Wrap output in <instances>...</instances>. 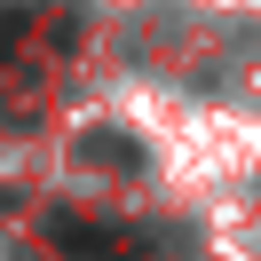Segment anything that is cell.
<instances>
[{
    "label": "cell",
    "instance_id": "6da1fadb",
    "mask_svg": "<svg viewBox=\"0 0 261 261\" xmlns=\"http://www.w3.org/2000/svg\"><path fill=\"white\" fill-rule=\"evenodd\" d=\"M56 245H64L71 261H135V238H127V229L80 222V214H56Z\"/></svg>",
    "mask_w": 261,
    "mask_h": 261
},
{
    "label": "cell",
    "instance_id": "7a4b0ae2",
    "mask_svg": "<svg viewBox=\"0 0 261 261\" xmlns=\"http://www.w3.org/2000/svg\"><path fill=\"white\" fill-rule=\"evenodd\" d=\"M80 166H119V174H135V166H143V150L119 143V135H87V143H80Z\"/></svg>",
    "mask_w": 261,
    "mask_h": 261
},
{
    "label": "cell",
    "instance_id": "3957f363",
    "mask_svg": "<svg viewBox=\"0 0 261 261\" xmlns=\"http://www.w3.org/2000/svg\"><path fill=\"white\" fill-rule=\"evenodd\" d=\"M24 24H32V16H24V8H8V0H0V64H8V48H16V40H24Z\"/></svg>",
    "mask_w": 261,
    "mask_h": 261
}]
</instances>
